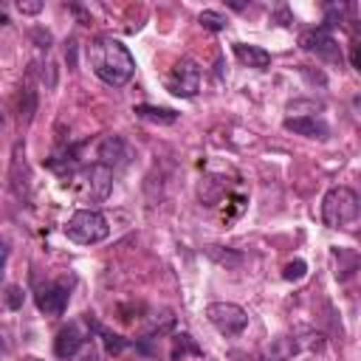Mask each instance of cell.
<instances>
[{
  "mask_svg": "<svg viewBox=\"0 0 361 361\" xmlns=\"http://www.w3.org/2000/svg\"><path fill=\"white\" fill-rule=\"evenodd\" d=\"M85 56L90 62V71L110 87H121L133 79L135 73V59L127 51V45H121L113 37H96L87 42Z\"/></svg>",
  "mask_w": 361,
  "mask_h": 361,
  "instance_id": "1",
  "label": "cell"
},
{
  "mask_svg": "<svg viewBox=\"0 0 361 361\" xmlns=\"http://www.w3.org/2000/svg\"><path fill=\"white\" fill-rule=\"evenodd\" d=\"M358 214H361L358 195L347 186H333L322 197V223L327 228H347L350 223L358 220Z\"/></svg>",
  "mask_w": 361,
  "mask_h": 361,
  "instance_id": "2",
  "label": "cell"
},
{
  "mask_svg": "<svg viewBox=\"0 0 361 361\" xmlns=\"http://www.w3.org/2000/svg\"><path fill=\"white\" fill-rule=\"evenodd\" d=\"M71 189L82 200H104L113 189V169L102 161H93L71 175Z\"/></svg>",
  "mask_w": 361,
  "mask_h": 361,
  "instance_id": "3",
  "label": "cell"
},
{
  "mask_svg": "<svg viewBox=\"0 0 361 361\" xmlns=\"http://www.w3.org/2000/svg\"><path fill=\"white\" fill-rule=\"evenodd\" d=\"M107 234H110L107 217L96 209H79L65 223V237L79 243V245H96V243L107 240Z\"/></svg>",
  "mask_w": 361,
  "mask_h": 361,
  "instance_id": "4",
  "label": "cell"
},
{
  "mask_svg": "<svg viewBox=\"0 0 361 361\" xmlns=\"http://www.w3.org/2000/svg\"><path fill=\"white\" fill-rule=\"evenodd\" d=\"M206 319L223 336H240L245 330V324H248V313L234 302H212V305H206Z\"/></svg>",
  "mask_w": 361,
  "mask_h": 361,
  "instance_id": "5",
  "label": "cell"
},
{
  "mask_svg": "<svg viewBox=\"0 0 361 361\" xmlns=\"http://www.w3.org/2000/svg\"><path fill=\"white\" fill-rule=\"evenodd\" d=\"M299 45H302L307 54H313L316 59H322V62H330V65H338V68H341V62H344L338 42L333 39L330 28H324V25L305 31V34L299 37Z\"/></svg>",
  "mask_w": 361,
  "mask_h": 361,
  "instance_id": "6",
  "label": "cell"
},
{
  "mask_svg": "<svg viewBox=\"0 0 361 361\" xmlns=\"http://www.w3.org/2000/svg\"><path fill=\"white\" fill-rule=\"evenodd\" d=\"M166 87L169 93L180 96V99H192L200 90V68L192 59H178L172 73L166 76Z\"/></svg>",
  "mask_w": 361,
  "mask_h": 361,
  "instance_id": "7",
  "label": "cell"
},
{
  "mask_svg": "<svg viewBox=\"0 0 361 361\" xmlns=\"http://www.w3.org/2000/svg\"><path fill=\"white\" fill-rule=\"evenodd\" d=\"M68 299H71V288L68 282H48V285H39L37 293H34V302L39 307V313L45 316H62L65 307H68Z\"/></svg>",
  "mask_w": 361,
  "mask_h": 361,
  "instance_id": "8",
  "label": "cell"
},
{
  "mask_svg": "<svg viewBox=\"0 0 361 361\" xmlns=\"http://www.w3.org/2000/svg\"><path fill=\"white\" fill-rule=\"evenodd\" d=\"M85 344H87V336H85L82 324L79 322H71V324H65L56 333V338H54V355L56 358H73V355H79L85 350Z\"/></svg>",
  "mask_w": 361,
  "mask_h": 361,
  "instance_id": "9",
  "label": "cell"
},
{
  "mask_svg": "<svg viewBox=\"0 0 361 361\" xmlns=\"http://www.w3.org/2000/svg\"><path fill=\"white\" fill-rule=\"evenodd\" d=\"M285 130L296 133V135H305V138H319V141H324L330 135V124L319 116H288Z\"/></svg>",
  "mask_w": 361,
  "mask_h": 361,
  "instance_id": "10",
  "label": "cell"
},
{
  "mask_svg": "<svg viewBox=\"0 0 361 361\" xmlns=\"http://www.w3.org/2000/svg\"><path fill=\"white\" fill-rule=\"evenodd\" d=\"M99 161L102 164H107L110 169L113 166H121V164H127V158H130V149H127V144L118 138V135H104L102 141H99Z\"/></svg>",
  "mask_w": 361,
  "mask_h": 361,
  "instance_id": "11",
  "label": "cell"
},
{
  "mask_svg": "<svg viewBox=\"0 0 361 361\" xmlns=\"http://www.w3.org/2000/svg\"><path fill=\"white\" fill-rule=\"evenodd\" d=\"M234 56L248 65V68H257V71H265L271 65V54L262 48V45H251V42H234Z\"/></svg>",
  "mask_w": 361,
  "mask_h": 361,
  "instance_id": "12",
  "label": "cell"
},
{
  "mask_svg": "<svg viewBox=\"0 0 361 361\" xmlns=\"http://www.w3.org/2000/svg\"><path fill=\"white\" fill-rule=\"evenodd\" d=\"M85 322H87V327L102 338V344H104V350L110 353V355H118V353H124L127 347H130V338H124V336H118V333H113V330H107L102 322H96L90 313L85 316Z\"/></svg>",
  "mask_w": 361,
  "mask_h": 361,
  "instance_id": "13",
  "label": "cell"
},
{
  "mask_svg": "<svg viewBox=\"0 0 361 361\" xmlns=\"http://www.w3.org/2000/svg\"><path fill=\"white\" fill-rule=\"evenodd\" d=\"M333 262H336V279H350L361 268V251L355 248H333Z\"/></svg>",
  "mask_w": 361,
  "mask_h": 361,
  "instance_id": "14",
  "label": "cell"
},
{
  "mask_svg": "<svg viewBox=\"0 0 361 361\" xmlns=\"http://www.w3.org/2000/svg\"><path fill=\"white\" fill-rule=\"evenodd\" d=\"M296 350H299V344H296L290 336H279V338H274V341L265 347L262 358H265V361H290V358L296 355Z\"/></svg>",
  "mask_w": 361,
  "mask_h": 361,
  "instance_id": "15",
  "label": "cell"
},
{
  "mask_svg": "<svg viewBox=\"0 0 361 361\" xmlns=\"http://www.w3.org/2000/svg\"><path fill=\"white\" fill-rule=\"evenodd\" d=\"M133 113L144 121H152V124H172L178 121V110L172 107H155V104H135Z\"/></svg>",
  "mask_w": 361,
  "mask_h": 361,
  "instance_id": "16",
  "label": "cell"
},
{
  "mask_svg": "<svg viewBox=\"0 0 361 361\" xmlns=\"http://www.w3.org/2000/svg\"><path fill=\"white\" fill-rule=\"evenodd\" d=\"M186 355H203V347H200L189 333H175V336H172L169 358H172V361H183Z\"/></svg>",
  "mask_w": 361,
  "mask_h": 361,
  "instance_id": "17",
  "label": "cell"
},
{
  "mask_svg": "<svg viewBox=\"0 0 361 361\" xmlns=\"http://www.w3.org/2000/svg\"><path fill=\"white\" fill-rule=\"evenodd\" d=\"M350 14H355V6L353 3H330L324 8V28H333V25L350 28V23H355V20H347Z\"/></svg>",
  "mask_w": 361,
  "mask_h": 361,
  "instance_id": "18",
  "label": "cell"
},
{
  "mask_svg": "<svg viewBox=\"0 0 361 361\" xmlns=\"http://www.w3.org/2000/svg\"><path fill=\"white\" fill-rule=\"evenodd\" d=\"M34 110H37V90L31 85H25L20 93V121H31Z\"/></svg>",
  "mask_w": 361,
  "mask_h": 361,
  "instance_id": "19",
  "label": "cell"
},
{
  "mask_svg": "<svg viewBox=\"0 0 361 361\" xmlns=\"http://www.w3.org/2000/svg\"><path fill=\"white\" fill-rule=\"evenodd\" d=\"M197 23H200L203 28H209V31H226V25H228V20H226V17L220 14V11H212V8L200 11Z\"/></svg>",
  "mask_w": 361,
  "mask_h": 361,
  "instance_id": "20",
  "label": "cell"
},
{
  "mask_svg": "<svg viewBox=\"0 0 361 361\" xmlns=\"http://www.w3.org/2000/svg\"><path fill=\"white\" fill-rule=\"evenodd\" d=\"M305 274H307V262L305 259H293V262H288L282 268V279H288V282H299Z\"/></svg>",
  "mask_w": 361,
  "mask_h": 361,
  "instance_id": "21",
  "label": "cell"
},
{
  "mask_svg": "<svg viewBox=\"0 0 361 361\" xmlns=\"http://www.w3.org/2000/svg\"><path fill=\"white\" fill-rule=\"evenodd\" d=\"M206 254H209L214 262H220V265H240V262H243V254H231V251L220 254V251H217V245H209V248H206Z\"/></svg>",
  "mask_w": 361,
  "mask_h": 361,
  "instance_id": "22",
  "label": "cell"
},
{
  "mask_svg": "<svg viewBox=\"0 0 361 361\" xmlns=\"http://www.w3.org/2000/svg\"><path fill=\"white\" fill-rule=\"evenodd\" d=\"M3 299H6V307L8 310H20L23 307V288L20 285H6Z\"/></svg>",
  "mask_w": 361,
  "mask_h": 361,
  "instance_id": "23",
  "label": "cell"
},
{
  "mask_svg": "<svg viewBox=\"0 0 361 361\" xmlns=\"http://www.w3.org/2000/svg\"><path fill=\"white\" fill-rule=\"evenodd\" d=\"M350 34H353V42H350V62H353V68L361 73V31H358V28H350Z\"/></svg>",
  "mask_w": 361,
  "mask_h": 361,
  "instance_id": "24",
  "label": "cell"
},
{
  "mask_svg": "<svg viewBox=\"0 0 361 361\" xmlns=\"http://www.w3.org/2000/svg\"><path fill=\"white\" fill-rule=\"evenodd\" d=\"M17 8L23 14H37V11H42V3H17Z\"/></svg>",
  "mask_w": 361,
  "mask_h": 361,
  "instance_id": "25",
  "label": "cell"
},
{
  "mask_svg": "<svg viewBox=\"0 0 361 361\" xmlns=\"http://www.w3.org/2000/svg\"><path fill=\"white\" fill-rule=\"evenodd\" d=\"M28 361H39V358H28Z\"/></svg>",
  "mask_w": 361,
  "mask_h": 361,
  "instance_id": "26",
  "label": "cell"
}]
</instances>
